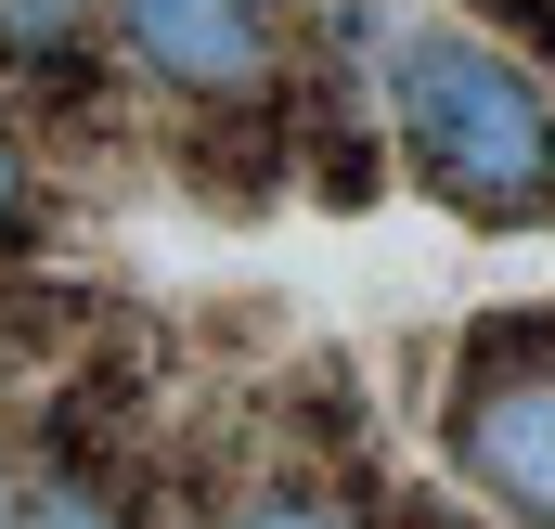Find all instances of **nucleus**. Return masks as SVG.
<instances>
[{"label": "nucleus", "instance_id": "nucleus-1", "mask_svg": "<svg viewBox=\"0 0 555 529\" xmlns=\"http://www.w3.org/2000/svg\"><path fill=\"white\" fill-rule=\"evenodd\" d=\"M388 168H414L452 220L555 233V91L530 52H504L491 26H414L388 52Z\"/></svg>", "mask_w": 555, "mask_h": 529}, {"label": "nucleus", "instance_id": "nucleus-2", "mask_svg": "<svg viewBox=\"0 0 555 529\" xmlns=\"http://www.w3.org/2000/svg\"><path fill=\"white\" fill-rule=\"evenodd\" d=\"M439 452L504 529H555V323L543 310L465 323L452 400H439Z\"/></svg>", "mask_w": 555, "mask_h": 529}, {"label": "nucleus", "instance_id": "nucleus-3", "mask_svg": "<svg viewBox=\"0 0 555 529\" xmlns=\"http://www.w3.org/2000/svg\"><path fill=\"white\" fill-rule=\"evenodd\" d=\"M130 78L168 104H220V91H272L284 78V13L272 0H104Z\"/></svg>", "mask_w": 555, "mask_h": 529}, {"label": "nucleus", "instance_id": "nucleus-4", "mask_svg": "<svg viewBox=\"0 0 555 529\" xmlns=\"http://www.w3.org/2000/svg\"><path fill=\"white\" fill-rule=\"evenodd\" d=\"M181 168H194V194H220V207H272L284 181H297L284 104H272V91H220V104H181Z\"/></svg>", "mask_w": 555, "mask_h": 529}, {"label": "nucleus", "instance_id": "nucleus-5", "mask_svg": "<svg viewBox=\"0 0 555 529\" xmlns=\"http://www.w3.org/2000/svg\"><path fill=\"white\" fill-rule=\"evenodd\" d=\"M297 181H310L323 207H375V194H388V142L362 130V117H310V142H297Z\"/></svg>", "mask_w": 555, "mask_h": 529}, {"label": "nucleus", "instance_id": "nucleus-6", "mask_svg": "<svg viewBox=\"0 0 555 529\" xmlns=\"http://www.w3.org/2000/svg\"><path fill=\"white\" fill-rule=\"evenodd\" d=\"M104 26V0H0V65H52Z\"/></svg>", "mask_w": 555, "mask_h": 529}, {"label": "nucleus", "instance_id": "nucleus-7", "mask_svg": "<svg viewBox=\"0 0 555 529\" xmlns=\"http://www.w3.org/2000/svg\"><path fill=\"white\" fill-rule=\"evenodd\" d=\"M13 529H130V517H117V491H104L91 465H65V478H52V491H39Z\"/></svg>", "mask_w": 555, "mask_h": 529}, {"label": "nucleus", "instance_id": "nucleus-8", "mask_svg": "<svg viewBox=\"0 0 555 529\" xmlns=\"http://www.w3.org/2000/svg\"><path fill=\"white\" fill-rule=\"evenodd\" d=\"M465 26H491L504 52H530V65L555 78V0H465Z\"/></svg>", "mask_w": 555, "mask_h": 529}, {"label": "nucleus", "instance_id": "nucleus-9", "mask_svg": "<svg viewBox=\"0 0 555 529\" xmlns=\"http://www.w3.org/2000/svg\"><path fill=\"white\" fill-rule=\"evenodd\" d=\"M233 529H349L310 478H284V491H259V504H233Z\"/></svg>", "mask_w": 555, "mask_h": 529}, {"label": "nucleus", "instance_id": "nucleus-10", "mask_svg": "<svg viewBox=\"0 0 555 529\" xmlns=\"http://www.w3.org/2000/svg\"><path fill=\"white\" fill-rule=\"evenodd\" d=\"M13 220H26V155H13V130H0V246H13Z\"/></svg>", "mask_w": 555, "mask_h": 529}, {"label": "nucleus", "instance_id": "nucleus-11", "mask_svg": "<svg viewBox=\"0 0 555 529\" xmlns=\"http://www.w3.org/2000/svg\"><path fill=\"white\" fill-rule=\"evenodd\" d=\"M13 517H26V491H13V439H0V529H13Z\"/></svg>", "mask_w": 555, "mask_h": 529}, {"label": "nucleus", "instance_id": "nucleus-12", "mask_svg": "<svg viewBox=\"0 0 555 529\" xmlns=\"http://www.w3.org/2000/svg\"><path fill=\"white\" fill-rule=\"evenodd\" d=\"M272 13H284V0H272Z\"/></svg>", "mask_w": 555, "mask_h": 529}]
</instances>
